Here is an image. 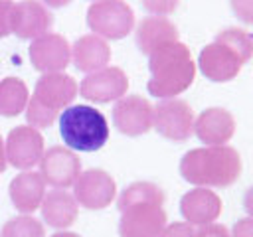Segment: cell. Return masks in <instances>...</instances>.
<instances>
[{"label": "cell", "mask_w": 253, "mask_h": 237, "mask_svg": "<svg viewBox=\"0 0 253 237\" xmlns=\"http://www.w3.org/2000/svg\"><path fill=\"white\" fill-rule=\"evenodd\" d=\"M164 190L154 182H132L117 198L119 237H158L166 227Z\"/></svg>", "instance_id": "6da1fadb"}, {"label": "cell", "mask_w": 253, "mask_h": 237, "mask_svg": "<svg viewBox=\"0 0 253 237\" xmlns=\"http://www.w3.org/2000/svg\"><path fill=\"white\" fill-rule=\"evenodd\" d=\"M180 176L196 188H227L241 176V156L233 146H200L180 160Z\"/></svg>", "instance_id": "7a4b0ae2"}, {"label": "cell", "mask_w": 253, "mask_h": 237, "mask_svg": "<svg viewBox=\"0 0 253 237\" xmlns=\"http://www.w3.org/2000/svg\"><path fill=\"white\" fill-rule=\"evenodd\" d=\"M253 57V36L241 28L221 30L211 43L202 47L198 55V69L213 83H227L235 79L241 67Z\"/></svg>", "instance_id": "3957f363"}, {"label": "cell", "mask_w": 253, "mask_h": 237, "mask_svg": "<svg viewBox=\"0 0 253 237\" xmlns=\"http://www.w3.org/2000/svg\"><path fill=\"white\" fill-rule=\"evenodd\" d=\"M150 79L146 89L156 99H174L196 79V63L186 43L170 41L148 55Z\"/></svg>", "instance_id": "277c9868"}, {"label": "cell", "mask_w": 253, "mask_h": 237, "mask_svg": "<svg viewBox=\"0 0 253 237\" xmlns=\"http://www.w3.org/2000/svg\"><path fill=\"white\" fill-rule=\"evenodd\" d=\"M79 93L77 81L59 71V73H42V77L36 81L34 95L30 97L26 105V120L36 130L49 128L61 115L63 109H67L73 99Z\"/></svg>", "instance_id": "5b68a950"}, {"label": "cell", "mask_w": 253, "mask_h": 237, "mask_svg": "<svg viewBox=\"0 0 253 237\" xmlns=\"http://www.w3.org/2000/svg\"><path fill=\"white\" fill-rule=\"evenodd\" d=\"M57 122L61 140L73 152H95L109 140V122L95 107L69 105L61 111Z\"/></svg>", "instance_id": "8992f818"}, {"label": "cell", "mask_w": 253, "mask_h": 237, "mask_svg": "<svg viewBox=\"0 0 253 237\" xmlns=\"http://www.w3.org/2000/svg\"><path fill=\"white\" fill-rule=\"evenodd\" d=\"M87 26L103 40H123L134 28V12L125 0H97L87 10Z\"/></svg>", "instance_id": "52a82bcc"}, {"label": "cell", "mask_w": 253, "mask_h": 237, "mask_svg": "<svg viewBox=\"0 0 253 237\" xmlns=\"http://www.w3.org/2000/svg\"><path fill=\"white\" fill-rule=\"evenodd\" d=\"M194 111L184 99H160L154 105L152 128L172 142H186L194 134Z\"/></svg>", "instance_id": "ba28073f"}, {"label": "cell", "mask_w": 253, "mask_h": 237, "mask_svg": "<svg viewBox=\"0 0 253 237\" xmlns=\"http://www.w3.org/2000/svg\"><path fill=\"white\" fill-rule=\"evenodd\" d=\"M73 198L85 209H105L117 198V184L113 176L101 168L83 170L73 184Z\"/></svg>", "instance_id": "9c48e42d"}, {"label": "cell", "mask_w": 253, "mask_h": 237, "mask_svg": "<svg viewBox=\"0 0 253 237\" xmlns=\"http://www.w3.org/2000/svg\"><path fill=\"white\" fill-rule=\"evenodd\" d=\"M6 162L16 170H32L43 156V136L34 126H14L4 140Z\"/></svg>", "instance_id": "30bf717a"}, {"label": "cell", "mask_w": 253, "mask_h": 237, "mask_svg": "<svg viewBox=\"0 0 253 237\" xmlns=\"http://www.w3.org/2000/svg\"><path fill=\"white\" fill-rule=\"evenodd\" d=\"M40 174L45 186H51L53 190H67L81 174V160L67 146H49L43 150L40 160Z\"/></svg>", "instance_id": "8fae6325"}, {"label": "cell", "mask_w": 253, "mask_h": 237, "mask_svg": "<svg viewBox=\"0 0 253 237\" xmlns=\"http://www.w3.org/2000/svg\"><path fill=\"white\" fill-rule=\"evenodd\" d=\"M30 63L40 73H59L71 63V45L61 34L47 32L32 40L28 47Z\"/></svg>", "instance_id": "7c38bea8"}, {"label": "cell", "mask_w": 253, "mask_h": 237, "mask_svg": "<svg viewBox=\"0 0 253 237\" xmlns=\"http://www.w3.org/2000/svg\"><path fill=\"white\" fill-rule=\"evenodd\" d=\"M128 91V77L121 67L107 65L95 73H89L79 83V93L91 103H111L125 97Z\"/></svg>", "instance_id": "4fadbf2b"}, {"label": "cell", "mask_w": 253, "mask_h": 237, "mask_svg": "<svg viewBox=\"0 0 253 237\" xmlns=\"http://www.w3.org/2000/svg\"><path fill=\"white\" fill-rule=\"evenodd\" d=\"M154 107L140 95H125L113 107V124L125 136H140L152 128Z\"/></svg>", "instance_id": "5bb4252c"}, {"label": "cell", "mask_w": 253, "mask_h": 237, "mask_svg": "<svg viewBox=\"0 0 253 237\" xmlns=\"http://www.w3.org/2000/svg\"><path fill=\"white\" fill-rule=\"evenodd\" d=\"M53 26V16L40 0H22L14 6L12 34L20 40H36L47 34Z\"/></svg>", "instance_id": "9a60e30c"}, {"label": "cell", "mask_w": 253, "mask_h": 237, "mask_svg": "<svg viewBox=\"0 0 253 237\" xmlns=\"http://www.w3.org/2000/svg\"><path fill=\"white\" fill-rule=\"evenodd\" d=\"M221 209H223L221 198L210 188H194L186 192L180 199V215L192 227L194 225L202 227L217 221Z\"/></svg>", "instance_id": "2e32d148"}, {"label": "cell", "mask_w": 253, "mask_h": 237, "mask_svg": "<svg viewBox=\"0 0 253 237\" xmlns=\"http://www.w3.org/2000/svg\"><path fill=\"white\" fill-rule=\"evenodd\" d=\"M194 134L206 146H221L235 134V118L223 107H210L196 117Z\"/></svg>", "instance_id": "e0dca14e"}, {"label": "cell", "mask_w": 253, "mask_h": 237, "mask_svg": "<svg viewBox=\"0 0 253 237\" xmlns=\"http://www.w3.org/2000/svg\"><path fill=\"white\" fill-rule=\"evenodd\" d=\"M8 194H10L12 205L22 215H30L42 205L45 198V182L40 172L26 170L12 178L8 186Z\"/></svg>", "instance_id": "ac0fdd59"}, {"label": "cell", "mask_w": 253, "mask_h": 237, "mask_svg": "<svg viewBox=\"0 0 253 237\" xmlns=\"http://www.w3.org/2000/svg\"><path fill=\"white\" fill-rule=\"evenodd\" d=\"M71 61L77 71L87 73V75L95 73V71L107 67V63L111 61V47H109L107 40H103L95 34L81 36L71 45Z\"/></svg>", "instance_id": "d6986e66"}, {"label": "cell", "mask_w": 253, "mask_h": 237, "mask_svg": "<svg viewBox=\"0 0 253 237\" xmlns=\"http://www.w3.org/2000/svg\"><path fill=\"white\" fill-rule=\"evenodd\" d=\"M134 41L140 53L150 55L164 43L178 41V28L164 16H148L138 22L134 32Z\"/></svg>", "instance_id": "ffe728a7"}, {"label": "cell", "mask_w": 253, "mask_h": 237, "mask_svg": "<svg viewBox=\"0 0 253 237\" xmlns=\"http://www.w3.org/2000/svg\"><path fill=\"white\" fill-rule=\"evenodd\" d=\"M40 209H42L43 221L49 227L61 231V229H67L69 225L75 223L79 205H77L73 194H69L65 190H51L45 194Z\"/></svg>", "instance_id": "44dd1931"}, {"label": "cell", "mask_w": 253, "mask_h": 237, "mask_svg": "<svg viewBox=\"0 0 253 237\" xmlns=\"http://www.w3.org/2000/svg\"><path fill=\"white\" fill-rule=\"evenodd\" d=\"M30 101L28 85L18 77L0 79V115L2 117H18L26 111Z\"/></svg>", "instance_id": "7402d4cb"}, {"label": "cell", "mask_w": 253, "mask_h": 237, "mask_svg": "<svg viewBox=\"0 0 253 237\" xmlns=\"http://www.w3.org/2000/svg\"><path fill=\"white\" fill-rule=\"evenodd\" d=\"M0 237H45L43 223L32 215H16L10 217L0 231Z\"/></svg>", "instance_id": "603a6c76"}, {"label": "cell", "mask_w": 253, "mask_h": 237, "mask_svg": "<svg viewBox=\"0 0 253 237\" xmlns=\"http://www.w3.org/2000/svg\"><path fill=\"white\" fill-rule=\"evenodd\" d=\"M140 4H142V8L148 14H152V16H164L166 18L168 14H172L178 8L180 0H140Z\"/></svg>", "instance_id": "cb8c5ba5"}, {"label": "cell", "mask_w": 253, "mask_h": 237, "mask_svg": "<svg viewBox=\"0 0 253 237\" xmlns=\"http://www.w3.org/2000/svg\"><path fill=\"white\" fill-rule=\"evenodd\" d=\"M14 0H0V40L12 34V18H14Z\"/></svg>", "instance_id": "d4e9b609"}, {"label": "cell", "mask_w": 253, "mask_h": 237, "mask_svg": "<svg viewBox=\"0 0 253 237\" xmlns=\"http://www.w3.org/2000/svg\"><path fill=\"white\" fill-rule=\"evenodd\" d=\"M194 227L186 221H172L166 223V227L160 231L158 237H194Z\"/></svg>", "instance_id": "484cf974"}, {"label": "cell", "mask_w": 253, "mask_h": 237, "mask_svg": "<svg viewBox=\"0 0 253 237\" xmlns=\"http://www.w3.org/2000/svg\"><path fill=\"white\" fill-rule=\"evenodd\" d=\"M231 12L243 24H253V0H229Z\"/></svg>", "instance_id": "4316f807"}, {"label": "cell", "mask_w": 253, "mask_h": 237, "mask_svg": "<svg viewBox=\"0 0 253 237\" xmlns=\"http://www.w3.org/2000/svg\"><path fill=\"white\" fill-rule=\"evenodd\" d=\"M194 237H231L229 235V229L221 223H208V225H202L196 229Z\"/></svg>", "instance_id": "83f0119b"}, {"label": "cell", "mask_w": 253, "mask_h": 237, "mask_svg": "<svg viewBox=\"0 0 253 237\" xmlns=\"http://www.w3.org/2000/svg\"><path fill=\"white\" fill-rule=\"evenodd\" d=\"M231 237H253V217H241L233 223L231 231H229Z\"/></svg>", "instance_id": "f1b7e54d"}, {"label": "cell", "mask_w": 253, "mask_h": 237, "mask_svg": "<svg viewBox=\"0 0 253 237\" xmlns=\"http://www.w3.org/2000/svg\"><path fill=\"white\" fill-rule=\"evenodd\" d=\"M243 209L247 217H253V186H249L243 194Z\"/></svg>", "instance_id": "f546056e"}, {"label": "cell", "mask_w": 253, "mask_h": 237, "mask_svg": "<svg viewBox=\"0 0 253 237\" xmlns=\"http://www.w3.org/2000/svg\"><path fill=\"white\" fill-rule=\"evenodd\" d=\"M71 0H42V4L43 6H47V8H63V6H67Z\"/></svg>", "instance_id": "4dcf8cb0"}, {"label": "cell", "mask_w": 253, "mask_h": 237, "mask_svg": "<svg viewBox=\"0 0 253 237\" xmlns=\"http://www.w3.org/2000/svg\"><path fill=\"white\" fill-rule=\"evenodd\" d=\"M6 166H8V162H6V152H4V138L0 134V174L6 170Z\"/></svg>", "instance_id": "1f68e13d"}, {"label": "cell", "mask_w": 253, "mask_h": 237, "mask_svg": "<svg viewBox=\"0 0 253 237\" xmlns=\"http://www.w3.org/2000/svg\"><path fill=\"white\" fill-rule=\"evenodd\" d=\"M51 237H81L79 233H73V231H67V229H61L57 233H53Z\"/></svg>", "instance_id": "d6a6232c"}, {"label": "cell", "mask_w": 253, "mask_h": 237, "mask_svg": "<svg viewBox=\"0 0 253 237\" xmlns=\"http://www.w3.org/2000/svg\"><path fill=\"white\" fill-rule=\"evenodd\" d=\"M93 2H97V0H93Z\"/></svg>", "instance_id": "836d02e7"}]
</instances>
